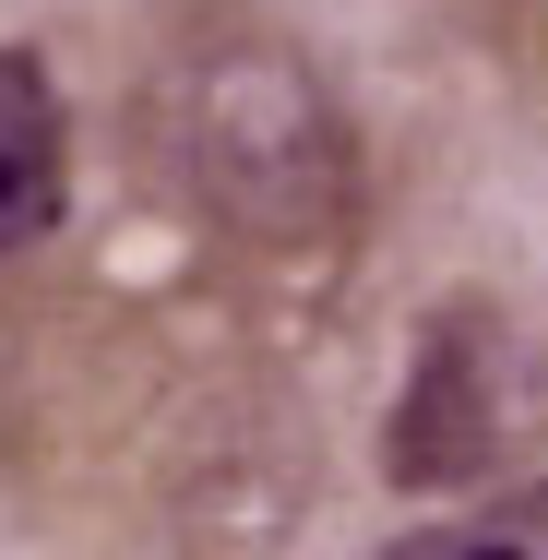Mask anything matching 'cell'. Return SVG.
<instances>
[{
  "label": "cell",
  "mask_w": 548,
  "mask_h": 560,
  "mask_svg": "<svg viewBox=\"0 0 548 560\" xmlns=\"http://www.w3.org/2000/svg\"><path fill=\"white\" fill-rule=\"evenodd\" d=\"M24 501L131 560H263L311 501V442L226 323L72 287L0 370Z\"/></svg>",
  "instance_id": "1"
},
{
  "label": "cell",
  "mask_w": 548,
  "mask_h": 560,
  "mask_svg": "<svg viewBox=\"0 0 548 560\" xmlns=\"http://www.w3.org/2000/svg\"><path fill=\"white\" fill-rule=\"evenodd\" d=\"M119 167L250 299H334L370 238V143L275 0H155L119 72Z\"/></svg>",
  "instance_id": "2"
},
{
  "label": "cell",
  "mask_w": 548,
  "mask_h": 560,
  "mask_svg": "<svg viewBox=\"0 0 548 560\" xmlns=\"http://www.w3.org/2000/svg\"><path fill=\"white\" fill-rule=\"evenodd\" d=\"M548 465V346L513 299L453 287L418 323L406 394L382 418V477L418 501H477Z\"/></svg>",
  "instance_id": "3"
},
{
  "label": "cell",
  "mask_w": 548,
  "mask_h": 560,
  "mask_svg": "<svg viewBox=\"0 0 548 560\" xmlns=\"http://www.w3.org/2000/svg\"><path fill=\"white\" fill-rule=\"evenodd\" d=\"M72 226V108L24 36H0V299L36 287V262Z\"/></svg>",
  "instance_id": "4"
},
{
  "label": "cell",
  "mask_w": 548,
  "mask_h": 560,
  "mask_svg": "<svg viewBox=\"0 0 548 560\" xmlns=\"http://www.w3.org/2000/svg\"><path fill=\"white\" fill-rule=\"evenodd\" d=\"M370 560H548V465H537V477H513V489L453 501V513L406 525V537H382Z\"/></svg>",
  "instance_id": "5"
}]
</instances>
